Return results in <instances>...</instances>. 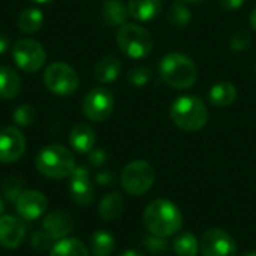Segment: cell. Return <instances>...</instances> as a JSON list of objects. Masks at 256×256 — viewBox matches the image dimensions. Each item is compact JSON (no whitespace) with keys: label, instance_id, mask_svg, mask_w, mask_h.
<instances>
[{"label":"cell","instance_id":"cell-1","mask_svg":"<svg viewBox=\"0 0 256 256\" xmlns=\"http://www.w3.org/2000/svg\"><path fill=\"white\" fill-rule=\"evenodd\" d=\"M142 222L150 234L168 238L180 232L183 226V214L172 201L160 198L152 201L146 207Z\"/></svg>","mask_w":256,"mask_h":256},{"label":"cell","instance_id":"cell-2","mask_svg":"<svg viewBox=\"0 0 256 256\" xmlns=\"http://www.w3.org/2000/svg\"><path fill=\"white\" fill-rule=\"evenodd\" d=\"M159 75L170 87L186 90L196 82L198 68L189 56L182 52H170L159 63Z\"/></svg>","mask_w":256,"mask_h":256},{"label":"cell","instance_id":"cell-3","mask_svg":"<svg viewBox=\"0 0 256 256\" xmlns=\"http://www.w3.org/2000/svg\"><path fill=\"white\" fill-rule=\"evenodd\" d=\"M172 123L184 132L201 130L208 120V111L204 100L195 94L177 98L170 108Z\"/></svg>","mask_w":256,"mask_h":256},{"label":"cell","instance_id":"cell-4","mask_svg":"<svg viewBox=\"0 0 256 256\" xmlns=\"http://www.w3.org/2000/svg\"><path fill=\"white\" fill-rule=\"evenodd\" d=\"M36 170L54 180L70 177L75 170V158L69 148L60 144H50L40 148L34 159Z\"/></svg>","mask_w":256,"mask_h":256},{"label":"cell","instance_id":"cell-5","mask_svg":"<svg viewBox=\"0 0 256 256\" xmlns=\"http://www.w3.org/2000/svg\"><path fill=\"white\" fill-rule=\"evenodd\" d=\"M117 45L130 58H146L153 50V38L147 28L126 22L117 32Z\"/></svg>","mask_w":256,"mask_h":256},{"label":"cell","instance_id":"cell-6","mask_svg":"<svg viewBox=\"0 0 256 256\" xmlns=\"http://www.w3.org/2000/svg\"><path fill=\"white\" fill-rule=\"evenodd\" d=\"M154 170L146 160H132L129 162L120 176V183L124 192L132 196H141L147 194L154 184Z\"/></svg>","mask_w":256,"mask_h":256},{"label":"cell","instance_id":"cell-7","mask_svg":"<svg viewBox=\"0 0 256 256\" xmlns=\"http://www.w3.org/2000/svg\"><path fill=\"white\" fill-rule=\"evenodd\" d=\"M45 87L57 96H70L80 87V76L76 70L62 62L51 63L44 72Z\"/></svg>","mask_w":256,"mask_h":256},{"label":"cell","instance_id":"cell-8","mask_svg":"<svg viewBox=\"0 0 256 256\" xmlns=\"http://www.w3.org/2000/svg\"><path fill=\"white\" fill-rule=\"evenodd\" d=\"M12 57L21 70L33 74L45 64L46 52L38 40L20 39L12 46Z\"/></svg>","mask_w":256,"mask_h":256},{"label":"cell","instance_id":"cell-9","mask_svg":"<svg viewBox=\"0 0 256 256\" xmlns=\"http://www.w3.org/2000/svg\"><path fill=\"white\" fill-rule=\"evenodd\" d=\"M114 111V96L112 92L105 87H96L90 90L82 100L84 116L94 122H105Z\"/></svg>","mask_w":256,"mask_h":256},{"label":"cell","instance_id":"cell-10","mask_svg":"<svg viewBox=\"0 0 256 256\" xmlns=\"http://www.w3.org/2000/svg\"><path fill=\"white\" fill-rule=\"evenodd\" d=\"M202 256H237L236 240L220 228L207 230L200 240Z\"/></svg>","mask_w":256,"mask_h":256},{"label":"cell","instance_id":"cell-11","mask_svg":"<svg viewBox=\"0 0 256 256\" xmlns=\"http://www.w3.org/2000/svg\"><path fill=\"white\" fill-rule=\"evenodd\" d=\"M69 195L72 201L78 206H90L94 201L96 190L94 186L90 180V171L87 166H75L72 176H70V183H69Z\"/></svg>","mask_w":256,"mask_h":256},{"label":"cell","instance_id":"cell-12","mask_svg":"<svg viewBox=\"0 0 256 256\" xmlns=\"http://www.w3.org/2000/svg\"><path fill=\"white\" fill-rule=\"evenodd\" d=\"M26 152V136L14 126L0 129V164H14Z\"/></svg>","mask_w":256,"mask_h":256},{"label":"cell","instance_id":"cell-13","mask_svg":"<svg viewBox=\"0 0 256 256\" xmlns=\"http://www.w3.org/2000/svg\"><path fill=\"white\" fill-rule=\"evenodd\" d=\"M48 200L39 190H22L15 201V210L22 220L32 222L42 218L46 213Z\"/></svg>","mask_w":256,"mask_h":256},{"label":"cell","instance_id":"cell-14","mask_svg":"<svg viewBox=\"0 0 256 256\" xmlns=\"http://www.w3.org/2000/svg\"><path fill=\"white\" fill-rule=\"evenodd\" d=\"M26 237V226L21 219L3 214L0 216V246L8 250L18 249Z\"/></svg>","mask_w":256,"mask_h":256},{"label":"cell","instance_id":"cell-15","mask_svg":"<svg viewBox=\"0 0 256 256\" xmlns=\"http://www.w3.org/2000/svg\"><path fill=\"white\" fill-rule=\"evenodd\" d=\"M72 228H74V224H72L70 216L68 213H64V212H62V210L48 213L44 218V222H42V230L54 242L64 238L68 234H70Z\"/></svg>","mask_w":256,"mask_h":256},{"label":"cell","instance_id":"cell-16","mask_svg":"<svg viewBox=\"0 0 256 256\" xmlns=\"http://www.w3.org/2000/svg\"><path fill=\"white\" fill-rule=\"evenodd\" d=\"M96 142V134L92 126L78 123L69 134V144L76 153H90Z\"/></svg>","mask_w":256,"mask_h":256},{"label":"cell","instance_id":"cell-17","mask_svg":"<svg viewBox=\"0 0 256 256\" xmlns=\"http://www.w3.org/2000/svg\"><path fill=\"white\" fill-rule=\"evenodd\" d=\"M162 0H129L128 9L129 15L136 21L146 22L156 18L162 10Z\"/></svg>","mask_w":256,"mask_h":256},{"label":"cell","instance_id":"cell-18","mask_svg":"<svg viewBox=\"0 0 256 256\" xmlns=\"http://www.w3.org/2000/svg\"><path fill=\"white\" fill-rule=\"evenodd\" d=\"M122 74V62L114 56H104L94 66V76L100 84L114 82Z\"/></svg>","mask_w":256,"mask_h":256},{"label":"cell","instance_id":"cell-19","mask_svg":"<svg viewBox=\"0 0 256 256\" xmlns=\"http://www.w3.org/2000/svg\"><path fill=\"white\" fill-rule=\"evenodd\" d=\"M21 78L9 66H0V99L9 100L20 94Z\"/></svg>","mask_w":256,"mask_h":256},{"label":"cell","instance_id":"cell-20","mask_svg":"<svg viewBox=\"0 0 256 256\" xmlns=\"http://www.w3.org/2000/svg\"><path fill=\"white\" fill-rule=\"evenodd\" d=\"M129 16L128 4L122 0H105L102 6V18L108 26H124Z\"/></svg>","mask_w":256,"mask_h":256},{"label":"cell","instance_id":"cell-21","mask_svg":"<svg viewBox=\"0 0 256 256\" xmlns=\"http://www.w3.org/2000/svg\"><path fill=\"white\" fill-rule=\"evenodd\" d=\"M237 98V88L234 84L228 82V81H220L216 82L210 92H208V100L213 106L218 108H225L230 106Z\"/></svg>","mask_w":256,"mask_h":256},{"label":"cell","instance_id":"cell-22","mask_svg":"<svg viewBox=\"0 0 256 256\" xmlns=\"http://www.w3.org/2000/svg\"><path fill=\"white\" fill-rule=\"evenodd\" d=\"M123 210H124V200L118 192H111L105 195L99 204V214L106 222H112L118 219Z\"/></svg>","mask_w":256,"mask_h":256},{"label":"cell","instance_id":"cell-23","mask_svg":"<svg viewBox=\"0 0 256 256\" xmlns=\"http://www.w3.org/2000/svg\"><path fill=\"white\" fill-rule=\"evenodd\" d=\"M50 256H90V254L84 243L78 238L64 237L52 244Z\"/></svg>","mask_w":256,"mask_h":256},{"label":"cell","instance_id":"cell-24","mask_svg":"<svg viewBox=\"0 0 256 256\" xmlns=\"http://www.w3.org/2000/svg\"><path fill=\"white\" fill-rule=\"evenodd\" d=\"M172 249L177 256H196L200 250V242L192 232L183 231L176 234L172 242Z\"/></svg>","mask_w":256,"mask_h":256},{"label":"cell","instance_id":"cell-25","mask_svg":"<svg viewBox=\"0 0 256 256\" xmlns=\"http://www.w3.org/2000/svg\"><path fill=\"white\" fill-rule=\"evenodd\" d=\"M90 248H92V254L94 256H110L114 252L116 238L112 237L111 232L99 230L92 236Z\"/></svg>","mask_w":256,"mask_h":256},{"label":"cell","instance_id":"cell-26","mask_svg":"<svg viewBox=\"0 0 256 256\" xmlns=\"http://www.w3.org/2000/svg\"><path fill=\"white\" fill-rule=\"evenodd\" d=\"M44 24V14L38 8H28L22 10L18 16V27L22 33H36Z\"/></svg>","mask_w":256,"mask_h":256},{"label":"cell","instance_id":"cell-27","mask_svg":"<svg viewBox=\"0 0 256 256\" xmlns=\"http://www.w3.org/2000/svg\"><path fill=\"white\" fill-rule=\"evenodd\" d=\"M192 20V12L188 6V3L177 0L171 4L170 12H168V21L172 27L176 28H184L189 26Z\"/></svg>","mask_w":256,"mask_h":256},{"label":"cell","instance_id":"cell-28","mask_svg":"<svg viewBox=\"0 0 256 256\" xmlns=\"http://www.w3.org/2000/svg\"><path fill=\"white\" fill-rule=\"evenodd\" d=\"M153 72L146 66H135L128 72V81L134 87H144L152 81Z\"/></svg>","mask_w":256,"mask_h":256},{"label":"cell","instance_id":"cell-29","mask_svg":"<svg viewBox=\"0 0 256 256\" xmlns=\"http://www.w3.org/2000/svg\"><path fill=\"white\" fill-rule=\"evenodd\" d=\"M12 118L16 126L27 128V126L33 124V122L36 118V111L32 105H20L12 112Z\"/></svg>","mask_w":256,"mask_h":256},{"label":"cell","instance_id":"cell-30","mask_svg":"<svg viewBox=\"0 0 256 256\" xmlns=\"http://www.w3.org/2000/svg\"><path fill=\"white\" fill-rule=\"evenodd\" d=\"M142 244L146 246V249L153 254V255H162V254H166L168 249H170V243L166 238L164 237H158V236H146L142 238Z\"/></svg>","mask_w":256,"mask_h":256},{"label":"cell","instance_id":"cell-31","mask_svg":"<svg viewBox=\"0 0 256 256\" xmlns=\"http://www.w3.org/2000/svg\"><path fill=\"white\" fill-rule=\"evenodd\" d=\"M250 44H252V36L248 30H237L230 39V46L236 52H242V51L249 50Z\"/></svg>","mask_w":256,"mask_h":256},{"label":"cell","instance_id":"cell-32","mask_svg":"<svg viewBox=\"0 0 256 256\" xmlns=\"http://www.w3.org/2000/svg\"><path fill=\"white\" fill-rule=\"evenodd\" d=\"M54 240L44 231V230H38L32 234L30 237V246L38 250V252H46V250H51L52 248V243Z\"/></svg>","mask_w":256,"mask_h":256},{"label":"cell","instance_id":"cell-33","mask_svg":"<svg viewBox=\"0 0 256 256\" xmlns=\"http://www.w3.org/2000/svg\"><path fill=\"white\" fill-rule=\"evenodd\" d=\"M21 182L15 177H8L3 182V195L8 201H16V198L21 195L22 188Z\"/></svg>","mask_w":256,"mask_h":256},{"label":"cell","instance_id":"cell-34","mask_svg":"<svg viewBox=\"0 0 256 256\" xmlns=\"http://www.w3.org/2000/svg\"><path fill=\"white\" fill-rule=\"evenodd\" d=\"M106 159H108V154L102 148H96V150H92L88 153V160H90V164L93 166H102V165H105Z\"/></svg>","mask_w":256,"mask_h":256},{"label":"cell","instance_id":"cell-35","mask_svg":"<svg viewBox=\"0 0 256 256\" xmlns=\"http://www.w3.org/2000/svg\"><path fill=\"white\" fill-rule=\"evenodd\" d=\"M96 183L102 188H110L116 183V176L112 171H100L96 176Z\"/></svg>","mask_w":256,"mask_h":256},{"label":"cell","instance_id":"cell-36","mask_svg":"<svg viewBox=\"0 0 256 256\" xmlns=\"http://www.w3.org/2000/svg\"><path fill=\"white\" fill-rule=\"evenodd\" d=\"M220 6L225 9V10H237L243 6L244 0H219Z\"/></svg>","mask_w":256,"mask_h":256},{"label":"cell","instance_id":"cell-37","mask_svg":"<svg viewBox=\"0 0 256 256\" xmlns=\"http://www.w3.org/2000/svg\"><path fill=\"white\" fill-rule=\"evenodd\" d=\"M9 48V39L6 34L0 33V54H4Z\"/></svg>","mask_w":256,"mask_h":256},{"label":"cell","instance_id":"cell-38","mask_svg":"<svg viewBox=\"0 0 256 256\" xmlns=\"http://www.w3.org/2000/svg\"><path fill=\"white\" fill-rule=\"evenodd\" d=\"M120 256H146L142 252H140V250H135V249H128V250H124V252H122Z\"/></svg>","mask_w":256,"mask_h":256},{"label":"cell","instance_id":"cell-39","mask_svg":"<svg viewBox=\"0 0 256 256\" xmlns=\"http://www.w3.org/2000/svg\"><path fill=\"white\" fill-rule=\"evenodd\" d=\"M250 26H252V28L256 32V8L254 9L252 15H250Z\"/></svg>","mask_w":256,"mask_h":256},{"label":"cell","instance_id":"cell-40","mask_svg":"<svg viewBox=\"0 0 256 256\" xmlns=\"http://www.w3.org/2000/svg\"><path fill=\"white\" fill-rule=\"evenodd\" d=\"M3 213H4V202H3V200L0 198V216H3Z\"/></svg>","mask_w":256,"mask_h":256},{"label":"cell","instance_id":"cell-41","mask_svg":"<svg viewBox=\"0 0 256 256\" xmlns=\"http://www.w3.org/2000/svg\"><path fill=\"white\" fill-rule=\"evenodd\" d=\"M243 256H256V250H248L246 254H243Z\"/></svg>","mask_w":256,"mask_h":256},{"label":"cell","instance_id":"cell-42","mask_svg":"<svg viewBox=\"0 0 256 256\" xmlns=\"http://www.w3.org/2000/svg\"><path fill=\"white\" fill-rule=\"evenodd\" d=\"M182 2H184V3H200L202 0H182Z\"/></svg>","mask_w":256,"mask_h":256},{"label":"cell","instance_id":"cell-43","mask_svg":"<svg viewBox=\"0 0 256 256\" xmlns=\"http://www.w3.org/2000/svg\"><path fill=\"white\" fill-rule=\"evenodd\" d=\"M33 2H36V3H48L51 0H33Z\"/></svg>","mask_w":256,"mask_h":256}]
</instances>
